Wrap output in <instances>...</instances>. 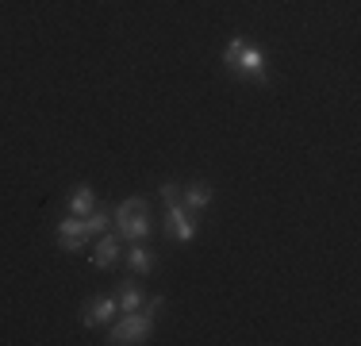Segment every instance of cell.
Instances as JSON below:
<instances>
[{"label":"cell","mask_w":361,"mask_h":346,"mask_svg":"<svg viewBox=\"0 0 361 346\" xmlns=\"http://www.w3.org/2000/svg\"><path fill=\"white\" fill-rule=\"evenodd\" d=\"M223 66H227L231 73H238L243 81H254V85L269 81V62H265V54L254 47V42H246L243 35H235V39L227 42V50H223Z\"/></svg>","instance_id":"cell-1"},{"label":"cell","mask_w":361,"mask_h":346,"mask_svg":"<svg viewBox=\"0 0 361 346\" xmlns=\"http://www.w3.org/2000/svg\"><path fill=\"white\" fill-rule=\"evenodd\" d=\"M150 327H154V316H146V311H123V319H119V323L111 327L108 342H111V346H135V342H146Z\"/></svg>","instance_id":"cell-2"},{"label":"cell","mask_w":361,"mask_h":346,"mask_svg":"<svg viewBox=\"0 0 361 346\" xmlns=\"http://www.w3.org/2000/svg\"><path fill=\"white\" fill-rule=\"evenodd\" d=\"M166 235L188 246L196 239V212H188L185 204H166Z\"/></svg>","instance_id":"cell-3"},{"label":"cell","mask_w":361,"mask_h":346,"mask_svg":"<svg viewBox=\"0 0 361 346\" xmlns=\"http://www.w3.org/2000/svg\"><path fill=\"white\" fill-rule=\"evenodd\" d=\"M54 239H58V246H62L66 254H77V250H81V246H85V242H89L92 235L85 231V220H81V215H70V220H62V223H58Z\"/></svg>","instance_id":"cell-4"},{"label":"cell","mask_w":361,"mask_h":346,"mask_svg":"<svg viewBox=\"0 0 361 346\" xmlns=\"http://www.w3.org/2000/svg\"><path fill=\"white\" fill-rule=\"evenodd\" d=\"M111 220H116L119 239H127V242H146L150 239V215L146 212H127V215H111Z\"/></svg>","instance_id":"cell-5"},{"label":"cell","mask_w":361,"mask_h":346,"mask_svg":"<svg viewBox=\"0 0 361 346\" xmlns=\"http://www.w3.org/2000/svg\"><path fill=\"white\" fill-rule=\"evenodd\" d=\"M116 311H119L116 297H92V300H85V308H81V323L85 327H100V323H108Z\"/></svg>","instance_id":"cell-6"},{"label":"cell","mask_w":361,"mask_h":346,"mask_svg":"<svg viewBox=\"0 0 361 346\" xmlns=\"http://www.w3.org/2000/svg\"><path fill=\"white\" fill-rule=\"evenodd\" d=\"M212 196H216V193H212V185H208V181H192V185H185V189H180V204H185L188 212H196V215H200L204 208L212 204Z\"/></svg>","instance_id":"cell-7"},{"label":"cell","mask_w":361,"mask_h":346,"mask_svg":"<svg viewBox=\"0 0 361 346\" xmlns=\"http://www.w3.org/2000/svg\"><path fill=\"white\" fill-rule=\"evenodd\" d=\"M119 235H100L97 239V246H92V266L97 270H111V266L119 262Z\"/></svg>","instance_id":"cell-8"},{"label":"cell","mask_w":361,"mask_h":346,"mask_svg":"<svg viewBox=\"0 0 361 346\" xmlns=\"http://www.w3.org/2000/svg\"><path fill=\"white\" fill-rule=\"evenodd\" d=\"M127 266H131V273L146 277V273H154V266H158V258H154L150 250L142 246V242H135V246L127 250Z\"/></svg>","instance_id":"cell-9"},{"label":"cell","mask_w":361,"mask_h":346,"mask_svg":"<svg viewBox=\"0 0 361 346\" xmlns=\"http://www.w3.org/2000/svg\"><path fill=\"white\" fill-rule=\"evenodd\" d=\"M97 208V196H92V185H77V193L70 196V215H89Z\"/></svg>","instance_id":"cell-10"},{"label":"cell","mask_w":361,"mask_h":346,"mask_svg":"<svg viewBox=\"0 0 361 346\" xmlns=\"http://www.w3.org/2000/svg\"><path fill=\"white\" fill-rule=\"evenodd\" d=\"M116 308H119V311H139V308H142L139 285H119V289H116Z\"/></svg>","instance_id":"cell-11"},{"label":"cell","mask_w":361,"mask_h":346,"mask_svg":"<svg viewBox=\"0 0 361 346\" xmlns=\"http://www.w3.org/2000/svg\"><path fill=\"white\" fill-rule=\"evenodd\" d=\"M108 227H111V215L104 208H92V212L85 215V231H89V235H104Z\"/></svg>","instance_id":"cell-12"},{"label":"cell","mask_w":361,"mask_h":346,"mask_svg":"<svg viewBox=\"0 0 361 346\" xmlns=\"http://www.w3.org/2000/svg\"><path fill=\"white\" fill-rule=\"evenodd\" d=\"M180 189H185V185H180V181H161L158 196H161V201H166V204H180Z\"/></svg>","instance_id":"cell-13"}]
</instances>
